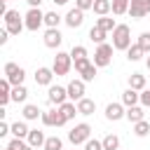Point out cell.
<instances>
[{
    "instance_id": "cell-17",
    "label": "cell",
    "mask_w": 150,
    "mask_h": 150,
    "mask_svg": "<svg viewBox=\"0 0 150 150\" xmlns=\"http://www.w3.org/2000/svg\"><path fill=\"white\" fill-rule=\"evenodd\" d=\"M28 145H33V148H40V145H45V131H40V129H30V134H28Z\"/></svg>"
},
{
    "instance_id": "cell-5",
    "label": "cell",
    "mask_w": 150,
    "mask_h": 150,
    "mask_svg": "<svg viewBox=\"0 0 150 150\" xmlns=\"http://www.w3.org/2000/svg\"><path fill=\"white\" fill-rule=\"evenodd\" d=\"M70 66H73V56L66 54V52H56V56H54V66H52L54 75H68Z\"/></svg>"
},
{
    "instance_id": "cell-10",
    "label": "cell",
    "mask_w": 150,
    "mask_h": 150,
    "mask_svg": "<svg viewBox=\"0 0 150 150\" xmlns=\"http://www.w3.org/2000/svg\"><path fill=\"white\" fill-rule=\"evenodd\" d=\"M66 89H68V98L70 101H82L84 98V80H73Z\"/></svg>"
},
{
    "instance_id": "cell-47",
    "label": "cell",
    "mask_w": 150,
    "mask_h": 150,
    "mask_svg": "<svg viewBox=\"0 0 150 150\" xmlns=\"http://www.w3.org/2000/svg\"><path fill=\"white\" fill-rule=\"evenodd\" d=\"M5 150H14V148H9V145H7V148H5Z\"/></svg>"
},
{
    "instance_id": "cell-22",
    "label": "cell",
    "mask_w": 150,
    "mask_h": 150,
    "mask_svg": "<svg viewBox=\"0 0 150 150\" xmlns=\"http://www.w3.org/2000/svg\"><path fill=\"white\" fill-rule=\"evenodd\" d=\"M141 101V94L136 91V89H127L124 94H122V103L127 105V108H131V105H136Z\"/></svg>"
},
{
    "instance_id": "cell-9",
    "label": "cell",
    "mask_w": 150,
    "mask_h": 150,
    "mask_svg": "<svg viewBox=\"0 0 150 150\" xmlns=\"http://www.w3.org/2000/svg\"><path fill=\"white\" fill-rule=\"evenodd\" d=\"M40 120H42V124H47V127H63V124H66V117L61 115V110H45Z\"/></svg>"
},
{
    "instance_id": "cell-41",
    "label": "cell",
    "mask_w": 150,
    "mask_h": 150,
    "mask_svg": "<svg viewBox=\"0 0 150 150\" xmlns=\"http://www.w3.org/2000/svg\"><path fill=\"white\" fill-rule=\"evenodd\" d=\"M141 105L150 108V89H143V94H141Z\"/></svg>"
},
{
    "instance_id": "cell-16",
    "label": "cell",
    "mask_w": 150,
    "mask_h": 150,
    "mask_svg": "<svg viewBox=\"0 0 150 150\" xmlns=\"http://www.w3.org/2000/svg\"><path fill=\"white\" fill-rule=\"evenodd\" d=\"M9 101H12V84H9V80L5 77V80H0V105L5 108Z\"/></svg>"
},
{
    "instance_id": "cell-45",
    "label": "cell",
    "mask_w": 150,
    "mask_h": 150,
    "mask_svg": "<svg viewBox=\"0 0 150 150\" xmlns=\"http://www.w3.org/2000/svg\"><path fill=\"white\" fill-rule=\"evenodd\" d=\"M21 150H35V148H33V145H28V143H26V145H23V148H21Z\"/></svg>"
},
{
    "instance_id": "cell-33",
    "label": "cell",
    "mask_w": 150,
    "mask_h": 150,
    "mask_svg": "<svg viewBox=\"0 0 150 150\" xmlns=\"http://www.w3.org/2000/svg\"><path fill=\"white\" fill-rule=\"evenodd\" d=\"M143 54H145V52H143L138 45H131V47L127 49V59H129V61H141V56H143Z\"/></svg>"
},
{
    "instance_id": "cell-14",
    "label": "cell",
    "mask_w": 150,
    "mask_h": 150,
    "mask_svg": "<svg viewBox=\"0 0 150 150\" xmlns=\"http://www.w3.org/2000/svg\"><path fill=\"white\" fill-rule=\"evenodd\" d=\"M66 98H68V89H63V87H49V103L63 105Z\"/></svg>"
},
{
    "instance_id": "cell-25",
    "label": "cell",
    "mask_w": 150,
    "mask_h": 150,
    "mask_svg": "<svg viewBox=\"0 0 150 150\" xmlns=\"http://www.w3.org/2000/svg\"><path fill=\"white\" fill-rule=\"evenodd\" d=\"M12 134H14V138H28L30 129L26 127V122H14L12 124Z\"/></svg>"
},
{
    "instance_id": "cell-32",
    "label": "cell",
    "mask_w": 150,
    "mask_h": 150,
    "mask_svg": "<svg viewBox=\"0 0 150 150\" xmlns=\"http://www.w3.org/2000/svg\"><path fill=\"white\" fill-rule=\"evenodd\" d=\"M89 40L96 42V45H103V40H105V30H101L98 26H94V28L89 30Z\"/></svg>"
},
{
    "instance_id": "cell-23",
    "label": "cell",
    "mask_w": 150,
    "mask_h": 150,
    "mask_svg": "<svg viewBox=\"0 0 150 150\" xmlns=\"http://www.w3.org/2000/svg\"><path fill=\"white\" fill-rule=\"evenodd\" d=\"M129 5H131V0H112V14L115 16L129 14Z\"/></svg>"
},
{
    "instance_id": "cell-30",
    "label": "cell",
    "mask_w": 150,
    "mask_h": 150,
    "mask_svg": "<svg viewBox=\"0 0 150 150\" xmlns=\"http://www.w3.org/2000/svg\"><path fill=\"white\" fill-rule=\"evenodd\" d=\"M134 134H136L138 138H143V136H148V134H150V122H145V120H141V122H136V124H134Z\"/></svg>"
},
{
    "instance_id": "cell-19",
    "label": "cell",
    "mask_w": 150,
    "mask_h": 150,
    "mask_svg": "<svg viewBox=\"0 0 150 150\" xmlns=\"http://www.w3.org/2000/svg\"><path fill=\"white\" fill-rule=\"evenodd\" d=\"M129 122H141V120H145V112H143V108L141 105H131V108H127V115H124Z\"/></svg>"
},
{
    "instance_id": "cell-37",
    "label": "cell",
    "mask_w": 150,
    "mask_h": 150,
    "mask_svg": "<svg viewBox=\"0 0 150 150\" xmlns=\"http://www.w3.org/2000/svg\"><path fill=\"white\" fill-rule=\"evenodd\" d=\"M89 66H91V61H89V59H77V61H75V70H77L80 75H82Z\"/></svg>"
},
{
    "instance_id": "cell-40",
    "label": "cell",
    "mask_w": 150,
    "mask_h": 150,
    "mask_svg": "<svg viewBox=\"0 0 150 150\" xmlns=\"http://www.w3.org/2000/svg\"><path fill=\"white\" fill-rule=\"evenodd\" d=\"M75 7L82 9V12H84V9H91V7H94V0H75Z\"/></svg>"
},
{
    "instance_id": "cell-11",
    "label": "cell",
    "mask_w": 150,
    "mask_h": 150,
    "mask_svg": "<svg viewBox=\"0 0 150 150\" xmlns=\"http://www.w3.org/2000/svg\"><path fill=\"white\" fill-rule=\"evenodd\" d=\"M70 28H80L82 26V21H84V12L82 9H77V7H73L68 14H66V19H63Z\"/></svg>"
},
{
    "instance_id": "cell-1",
    "label": "cell",
    "mask_w": 150,
    "mask_h": 150,
    "mask_svg": "<svg viewBox=\"0 0 150 150\" xmlns=\"http://www.w3.org/2000/svg\"><path fill=\"white\" fill-rule=\"evenodd\" d=\"M112 47L115 49H129L131 47V30L127 23H117V28L112 30Z\"/></svg>"
},
{
    "instance_id": "cell-27",
    "label": "cell",
    "mask_w": 150,
    "mask_h": 150,
    "mask_svg": "<svg viewBox=\"0 0 150 150\" xmlns=\"http://www.w3.org/2000/svg\"><path fill=\"white\" fill-rule=\"evenodd\" d=\"M26 96H28V89H26L23 84L12 87V101H14V103H23V101H26Z\"/></svg>"
},
{
    "instance_id": "cell-18",
    "label": "cell",
    "mask_w": 150,
    "mask_h": 150,
    "mask_svg": "<svg viewBox=\"0 0 150 150\" xmlns=\"http://www.w3.org/2000/svg\"><path fill=\"white\" fill-rule=\"evenodd\" d=\"M94 110H96V103L91 101V98H82V101H77V112L80 115H94Z\"/></svg>"
},
{
    "instance_id": "cell-46",
    "label": "cell",
    "mask_w": 150,
    "mask_h": 150,
    "mask_svg": "<svg viewBox=\"0 0 150 150\" xmlns=\"http://www.w3.org/2000/svg\"><path fill=\"white\" fill-rule=\"evenodd\" d=\"M145 66H148V70H150V56H148V59H145Z\"/></svg>"
},
{
    "instance_id": "cell-31",
    "label": "cell",
    "mask_w": 150,
    "mask_h": 150,
    "mask_svg": "<svg viewBox=\"0 0 150 150\" xmlns=\"http://www.w3.org/2000/svg\"><path fill=\"white\" fill-rule=\"evenodd\" d=\"M101 143H103V150H117V148H120V138H117L115 134H108Z\"/></svg>"
},
{
    "instance_id": "cell-12",
    "label": "cell",
    "mask_w": 150,
    "mask_h": 150,
    "mask_svg": "<svg viewBox=\"0 0 150 150\" xmlns=\"http://www.w3.org/2000/svg\"><path fill=\"white\" fill-rule=\"evenodd\" d=\"M61 40H63V35L59 33V28H47V33H45V47L56 49L61 45Z\"/></svg>"
},
{
    "instance_id": "cell-15",
    "label": "cell",
    "mask_w": 150,
    "mask_h": 150,
    "mask_svg": "<svg viewBox=\"0 0 150 150\" xmlns=\"http://www.w3.org/2000/svg\"><path fill=\"white\" fill-rule=\"evenodd\" d=\"M52 77H54V70L52 68H38L35 70V82L42 84V87H49L52 84Z\"/></svg>"
},
{
    "instance_id": "cell-24",
    "label": "cell",
    "mask_w": 150,
    "mask_h": 150,
    "mask_svg": "<svg viewBox=\"0 0 150 150\" xmlns=\"http://www.w3.org/2000/svg\"><path fill=\"white\" fill-rule=\"evenodd\" d=\"M59 110H61V115L66 117V122H68V120H73V117L77 115V105H75V103H70V101H66L63 105H59Z\"/></svg>"
},
{
    "instance_id": "cell-43",
    "label": "cell",
    "mask_w": 150,
    "mask_h": 150,
    "mask_svg": "<svg viewBox=\"0 0 150 150\" xmlns=\"http://www.w3.org/2000/svg\"><path fill=\"white\" fill-rule=\"evenodd\" d=\"M26 2H28L30 7H40V2H42V0H26Z\"/></svg>"
},
{
    "instance_id": "cell-13",
    "label": "cell",
    "mask_w": 150,
    "mask_h": 150,
    "mask_svg": "<svg viewBox=\"0 0 150 150\" xmlns=\"http://www.w3.org/2000/svg\"><path fill=\"white\" fill-rule=\"evenodd\" d=\"M127 115V110L122 108V103H108L105 105V117L110 120V122H117V120H122Z\"/></svg>"
},
{
    "instance_id": "cell-7",
    "label": "cell",
    "mask_w": 150,
    "mask_h": 150,
    "mask_svg": "<svg viewBox=\"0 0 150 150\" xmlns=\"http://www.w3.org/2000/svg\"><path fill=\"white\" fill-rule=\"evenodd\" d=\"M5 77L9 80V84L12 87H19V84H23V77H26V73H23V68H19L16 63H5Z\"/></svg>"
},
{
    "instance_id": "cell-42",
    "label": "cell",
    "mask_w": 150,
    "mask_h": 150,
    "mask_svg": "<svg viewBox=\"0 0 150 150\" xmlns=\"http://www.w3.org/2000/svg\"><path fill=\"white\" fill-rule=\"evenodd\" d=\"M7 40H9V30H7V28H2V30H0V45H5Z\"/></svg>"
},
{
    "instance_id": "cell-38",
    "label": "cell",
    "mask_w": 150,
    "mask_h": 150,
    "mask_svg": "<svg viewBox=\"0 0 150 150\" xmlns=\"http://www.w3.org/2000/svg\"><path fill=\"white\" fill-rule=\"evenodd\" d=\"M94 77H96V66L91 63V66H89V68H87V70L82 73V80H84V82H91Z\"/></svg>"
},
{
    "instance_id": "cell-2",
    "label": "cell",
    "mask_w": 150,
    "mask_h": 150,
    "mask_svg": "<svg viewBox=\"0 0 150 150\" xmlns=\"http://www.w3.org/2000/svg\"><path fill=\"white\" fill-rule=\"evenodd\" d=\"M91 138V127L87 124V122H82V124H75L70 131H68V141L73 143V145H80V143H87Z\"/></svg>"
},
{
    "instance_id": "cell-20",
    "label": "cell",
    "mask_w": 150,
    "mask_h": 150,
    "mask_svg": "<svg viewBox=\"0 0 150 150\" xmlns=\"http://www.w3.org/2000/svg\"><path fill=\"white\" fill-rule=\"evenodd\" d=\"M98 16H108V12H112V2L110 0H94V7H91Z\"/></svg>"
},
{
    "instance_id": "cell-6",
    "label": "cell",
    "mask_w": 150,
    "mask_h": 150,
    "mask_svg": "<svg viewBox=\"0 0 150 150\" xmlns=\"http://www.w3.org/2000/svg\"><path fill=\"white\" fill-rule=\"evenodd\" d=\"M23 19H26V28H28V30H38V28L45 23V12H42L40 7H30Z\"/></svg>"
},
{
    "instance_id": "cell-26",
    "label": "cell",
    "mask_w": 150,
    "mask_h": 150,
    "mask_svg": "<svg viewBox=\"0 0 150 150\" xmlns=\"http://www.w3.org/2000/svg\"><path fill=\"white\" fill-rule=\"evenodd\" d=\"M96 26H98L101 30H105V33H108V30H115V28H117L115 19H110V16H98V19H96Z\"/></svg>"
},
{
    "instance_id": "cell-44",
    "label": "cell",
    "mask_w": 150,
    "mask_h": 150,
    "mask_svg": "<svg viewBox=\"0 0 150 150\" xmlns=\"http://www.w3.org/2000/svg\"><path fill=\"white\" fill-rule=\"evenodd\" d=\"M52 2H54V5H66L68 0H52Z\"/></svg>"
},
{
    "instance_id": "cell-36",
    "label": "cell",
    "mask_w": 150,
    "mask_h": 150,
    "mask_svg": "<svg viewBox=\"0 0 150 150\" xmlns=\"http://www.w3.org/2000/svg\"><path fill=\"white\" fill-rule=\"evenodd\" d=\"M70 56H73V61H77V59H87V49H84L82 45H75V47L70 49Z\"/></svg>"
},
{
    "instance_id": "cell-8",
    "label": "cell",
    "mask_w": 150,
    "mask_h": 150,
    "mask_svg": "<svg viewBox=\"0 0 150 150\" xmlns=\"http://www.w3.org/2000/svg\"><path fill=\"white\" fill-rule=\"evenodd\" d=\"M129 14L131 19H143L145 14H150V0H131Z\"/></svg>"
},
{
    "instance_id": "cell-35",
    "label": "cell",
    "mask_w": 150,
    "mask_h": 150,
    "mask_svg": "<svg viewBox=\"0 0 150 150\" xmlns=\"http://www.w3.org/2000/svg\"><path fill=\"white\" fill-rule=\"evenodd\" d=\"M136 45H138V47H141L143 52H148V54H150V33H141V35H138V42H136Z\"/></svg>"
},
{
    "instance_id": "cell-39",
    "label": "cell",
    "mask_w": 150,
    "mask_h": 150,
    "mask_svg": "<svg viewBox=\"0 0 150 150\" xmlns=\"http://www.w3.org/2000/svg\"><path fill=\"white\" fill-rule=\"evenodd\" d=\"M84 150H103V143L96 141V138H89V141L84 143Z\"/></svg>"
},
{
    "instance_id": "cell-28",
    "label": "cell",
    "mask_w": 150,
    "mask_h": 150,
    "mask_svg": "<svg viewBox=\"0 0 150 150\" xmlns=\"http://www.w3.org/2000/svg\"><path fill=\"white\" fill-rule=\"evenodd\" d=\"M38 117H42V110L38 105H33V103L23 105V120H38Z\"/></svg>"
},
{
    "instance_id": "cell-29",
    "label": "cell",
    "mask_w": 150,
    "mask_h": 150,
    "mask_svg": "<svg viewBox=\"0 0 150 150\" xmlns=\"http://www.w3.org/2000/svg\"><path fill=\"white\" fill-rule=\"evenodd\" d=\"M59 23H61V16L56 12H45V26L47 28H59Z\"/></svg>"
},
{
    "instance_id": "cell-4",
    "label": "cell",
    "mask_w": 150,
    "mask_h": 150,
    "mask_svg": "<svg viewBox=\"0 0 150 150\" xmlns=\"http://www.w3.org/2000/svg\"><path fill=\"white\" fill-rule=\"evenodd\" d=\"M110 61H112V45H98V49L94 52V66L96 68H105V66H110Z\"/></svg>"
},
{
    "instance_id": "cell-34",
    "label": "cell",
    "mask_w": 150,
    "mask_h": 150,
    "mask_svg": "<svg viewBox=\"0 0 150 150\" xmlns=\"http://www.w3.org/2000/svg\"><path fill=\"white\" fill-rule=\"evenodd\" d=\"M45 150H61L63 148V143H61V138L59 136H49L47 141H45V145H42Z\"/></svg>"
},
{
    "instance_id": "cell-48",
    "label": "cell",
    "mask_w": 150,
    "mask_h": 150,
    "mask_svg": "<svg viewBox=\"0 0 150 150\" xmlns=\"http://www.w3.org/2000/svg\"><path fill=\"white\" fill-rule=\"evenodd\" d=\"M0 2H9V0H0Z\"/></svg>"
},
{
    "instance_id": "cell-21",
    "label": "cell",
    "mask_w": 150,
    "mask_h": 150,
    "mask_svg": "<svg viewBox=\"0 0 150 150\" xmlns=\"http://www.w3.org/2000/svg\"><path fill=\"white\" fill-rule=\"evenodd\" d=\"M129 89H136V91L145 89V75H141V73H131V75H129Z\"/></svg>"
},
{
    "instance_id": "cell-3",
    "label": "cell",
    "mask_w": 150,
    "mask_h": 150,
    "mask_svg": "<svg viewBox=\"0 0 150 150\" xmlns=\"http://www.w3.org/2000/svg\"><path fill=\"white\" fill-rule=\"evenodd\" d=\"M5 28L9 30V35H19L23 28H26V21H21V14L16 9H9L5 14Z\"/></svg>"
}]
</instances>
